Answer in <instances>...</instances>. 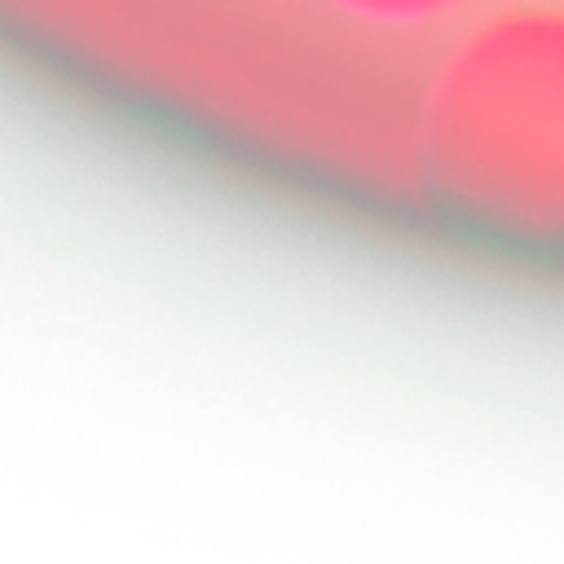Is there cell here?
<instances>
[{
	"label": "cell",
	"mask_w": 564,
	"mask_h": 564,
	"mask_svg": "<svg viewBox=\"0 0 564 564\" xmlns=\"http://www.w3.org/2000/svg\"><path fill=\"white\" fill-rule=\"evenodd\" d=\"M414 150L449 216L564 247V4L529 0L467 26L423 84Z\"/></svg>",
	"instance_id": "obj_1"
},
{
	"label": "cell",
	"mask_w": 564,
	"mask_h": 564,
	"mask_svg": "<svg viewBox=\"0 0 564 564\" xmlns=\"http://www.w3.org/2000/svg\"><path fill=\"white\" fill-rule=\"evenodd\" d=\"M326 4L375 26H427L458 13L467 0H326Z\"/></svg>",
	"instance_id": "obj_2"
}]
</instances>
